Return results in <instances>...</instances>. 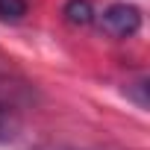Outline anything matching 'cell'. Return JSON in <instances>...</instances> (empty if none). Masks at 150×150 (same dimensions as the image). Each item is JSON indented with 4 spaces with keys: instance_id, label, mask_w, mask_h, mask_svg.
<instances>
[{
    "instance_id": "obj_2",
    "label": "cell",
    "mask_w": 150,
    "mask_h": 150,
    "mask_svg": "<svg viewBox=\"0 0 150 150\" xmlns=\"http://www.w3.org/2000/svg\"><path fill=\"white\" fill-rule=\"evenodd\" d=\"M62 15H65V21L74 24V27H88V24H94V18H97L91 0H68L65 9H62Z\"/></svg>"
},
{
    "instance_id": "obj_4",
    "label": "cell",
    "mask_w": 150,
    "mask_h": 150,
    "mask_svg": "<svg viewBox=\"0 0 150 150\" xmlns=\"http://www.w3.org/2000/svg\"><path fill=\"white\" fill-rule=\"evenodd\" d=\"M6 132H9V115H6L3 106H0V138H6Z\"/></svg>"
},
{
    "instance_id": "obj_1",
    "label": "cell",
    "mask_w": 150,
    "mask_h": 150,
    "mask_svg": "<svg viewBox=\"0 0 150 150\" xmlns=\"http://www.w3.org/2000/svg\"><path fill=\"white\" fill-rule=\"evenodd\" d=\"M97 27L112 38H129L141 30V9L132 3H109L97 18Z\"/></svg>"
},
{
    "instance_id": "obj_3",
    "label": "cell",
    "mask_w": 150,
    "mask_h": 150,
    "mask_svg": "<svg viewBox=\"0 0 150 150\" xmlns=\"http://www.w3.org/2000/svg\"><path fill=\"white\" fill-rule=\"evenodd\" d=\"M27 15V0H0V18L3 21H21Z\"/></svg>"
}]
</instances>
